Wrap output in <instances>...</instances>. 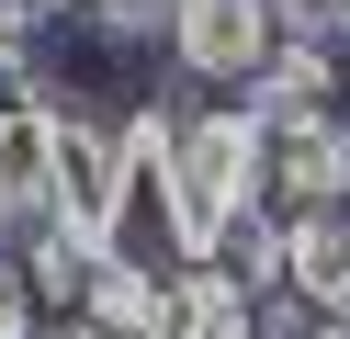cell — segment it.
Masks as SVG:
<instances>
[{"label":"cell","instance_id":"obj_12","mask_svg":"<svg viewBox=\"0 0 350 339\" xmlns=\"http://www.w3.org/2000/svg\"><path fill=\"white\" fill-rule=\"evenodd\" d=\"M34 316H46V305H34V294H23V271L0 260V339H46V328H34Z\"/></svg>","mask_w":350,"mask_h":339},{"label":"cell","instance_id":"obj_2","mask_svg":"<svg viewBox=\"0 0 350 339\" xmlns=\"http://www.w3.org/2000/svg\"><path fill=\"white\" fill-rule=\"evenodd\" d=\"M271 45H282V0H181L170 12V57L192 68V79H215V90H249L260 68H271Z\"/></svg>","mask_w":350,"mask_h":339},{"label":"cell","instance_id":"obj_10","mask_svg":"<svg viewBox=\"0 0 350 339\" xmlns=\"http://www.w3.org/2000/svg\"><path fill=\"white\" fill-rule=\"evenodd\" d=\"M170 12H181V0H91L79 23H91L102 45H147V34H170Z\"/></svg>","mask_w":350,"mask_h":339},{"label":"cell","instance_id":"obj_13","mask_svg":"<svg viewBox=\"0 0 350 339\" xmlns=\"http://www.w3.org/2000/svg\"><path fill=\"white\" fill-rule=\"evenodd\" d=\"M305 339H350V316H305Z\"/></svg>","mask_w":350,"mask_h":339},{"label":"cell","instance_id":"obj_4","mask_svg":"<svg viewBox=\"0 0 350 339\" xmlns=\"http://www.w3.org/2000/svg\"><path fill=\"white\" fill-rule=\"evenodd\" d=\"M282 283L305 294V316H350V203L282 215Z\"/></svg>","mask_w":350,"mask_h":339},{"label":"cell","instance_id":"obj_14","mask_svg":"<svg viewBox=\"0 0 350 339\" xmlns=\"http://www.w3.org/2000/svg\"><path fill=\"white\" fill-rule=\"evenodd\" d=\"M339 125H350V90H339Z\"/></svg>","mask_w":350,"mask_h":339},{"label":"cell","instance_id":"obj_9","mask_svg":"<svg viewBox=\"0 0 350 339\" xmlns=\"http://www.w3.org/2000/svg\"><path fill=\"white\" fill-rule=\"evenodd\" d=\"M215 271H237L249 294H271L282 283V203H249V215L215 238Z\"/></svg>","mask_w":350,"mask_h":339},{"label":"cell","instance_id":"obj_6","mask_svg":"<svg viewBox=\"0 0 350 339\" xmlns=\"http://www.w3.org/2000/svg\"><path fill=\"white\" fill-rule=\"evenodd\" d=\"M159 339H260V294L237 283V271L192 260L181 283H170V316H159Z\"/></svg>","mask_w":350,"mask_h":339},{"label":"cell","instance_id":"obj_1","mask_svg":"<svg viewBox=\"0 0 350 339\" xmlns=\"http://www.w3.org/2000/svg\"><path fill=\"white\" fill-rule=\"evenodd\" d=\"M249 203H271V125L249 102H204L170 125V170H159V226H170V260H215Z\"/></svg>","mask_w":350,"mask_h":339},{"label":"cell","instance_id":"obj_3","mask_svg":"<svg viewBox=\"0 0 350 339\" xmlns=\"http://www.w3.org/2000/svg\"><path fill=\"white\" fill-rule=\"evenodd\" d=\"M339 90H350L339 45H327V34H282L271 68L249 79V113H260L271 136H294V125H339Z\"/></svg>","mask_w":350,"mask_h":339},{"label":"cell","instance_id":"obj_7","mask_svg":"<svg viewBox=\"0 0 350 339\" xmlns=\"http://www.w3.org/2000/svg\"><path fill=\"white\" fill-rule=\"evenodd\" d=\"M91 316L102 339H159V316H170V271H147V260H124V249H102V271H91Z\"/></svg>","mask_w":350,"mask_h":339},{"label":"cell","instance_id":"obj_5","mask_svg":"<svg viewBox=\"0 0 350 339\" xmlns=\"http://www.w3.org/2000/svg\"><path fill=\"white\" fill-rule=\"evenodd\" d=\"M271 203H282V215L350 203V125H294V136H271Z\"/></svg>","mask_w":350,"mask_h":339},{"label":"cell","instance_id":"obj_11","mask_svg":"<svg viewBox=\"0 0 350 339\" xmlns=\"http://www.w3.org/2000/svg\"><path fill=\"white\" fill-rule=\"evenodd\" d=\"M282 34H327V45H350V0H282Z\"/></svg>","mask_w":350,"mask_h":339},{"label":"cell","instance_id":"obj_8","mask_svg":"<svg viewBox=\"0 0 350 339\" xmlns=\"http://www.w3.org/2000/svg\"><path fill=\"white\" fill-rule=\"evenodd\" d=\"M12 271H23V294H34V305L79 316V305H91V271H102V238H91V226H68V215H57L46 238H34L23 260H12Z\"/></svg>","mask_w":350,"mask_h":339}]
</instances>
